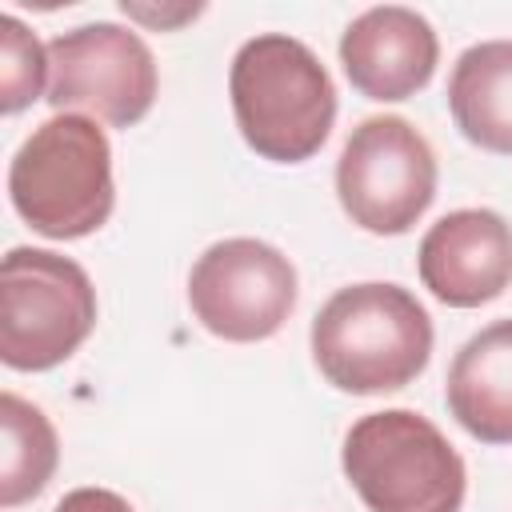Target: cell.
Listing matches in <instances>:
<instances>
[{
    "instance_id": "cell-1",
    "label": "cell",
    "mask_w": 512,
    "mask_h": 512,
    "mask_svg": "<svg viewBox=\"0 0 512 512\" xmlns=\"http://www.w3.org/2000/svg\"><path fill=\"white\" fill-rule=\"evenodd\" d=\"M312 360L320 376L352 396L412 384L432 356V316L400 284L364 280L332 292L312 320Z\"/></svg>"
},
{
    "instance_id": "cell-2",
    "label": "cell",
    "mask_w": 512,
    "mask_h": 512,
    "mask_svg": "<svg viewBox=\"0 0 512 512\" xmlns=\"http://www.w3.org/2000/svg\"><path fill=\"white\" fill-rule=\"evenodd\" d=\"M232 116L244 144L272 164L312 160L336 124V88L320 56L284 32L240 44L228 68Z\"/></svg>"
},
{
    "instance_id": "cell-3",
    "label": "cell",
    "mask_w": 512,
    "mask_h": 512,
    "mask_svg": "<svg viewBox=\"0 0 512 512\" xmlns=\"http://www.w3.org/2000/svg\"><path fill=\"white\" fill-rule=\"evenodd\" d=\"M8 200L48 240H80L104 228L116 204L104 128L76 112L48 116L8 164Z\"/></svg>"
},
{
    "instance_id": "cell-4",
    "label": "cell",
    "mask_w": 512,
    "mask_h": 512,
    "mask_svg": "<svg viewBox=\"0 0 512 512\" xmlns=\"http://www.w3.org/2000/svg\"><path fill=\"white\" fill-rule=\"evenodd\" d=\"M368 512H460L468 472L448 436L412 408L360 416L340 452Z\"/></svg>"
},
{
    "instance_id": "cell-5",
    "label": "cell",
    "mask_w": 512,
    "mask_h": 512,
    "mask_svg": "<svg viewBox=\"0 0 512 512\" xmlns=\"http://www.w3.org/2000/svg\"><path fill=\"white\" fill-rule=\"evenodd\" d=\"M96 328L88 272L48 248H12L0 264V360L16 372L64 364Z\"/></svg>"
},
{
    "instance_id": "cell-6",
    "label": "cell",
    "mask_w": 512,
    "mask_h": 512,
    "mask_svg": "<svg viewBox=\"0 0 512 512\" xmlns=\"http://www.w3.org/2000/svg\"><path fill=\"white\" fill-rule=\"evenodd\" d=\"M336 196L356 228L400 236L436 200V152L404 116H368L344 140Z\"/></svg>"
},
{
    "instance_id": "cell-7",
    "label": "cell",
    "mask_w": 512,
    "mask_h": 512,
    "mask_svg": "<svg viewBox=\"0 0 512 512\" xmlns=\"http://www.w3.org/2000/svg\"><path fill=\"white\" fill-rule=\"evenodd\" d=\"M160 72L152 48L140 32L96 20L60 32L48 44V104L56 112H76L104 120L112 128L140 124L156 104Z\"/></svg>"
},
{
    "instance_id": "cell-8",
    "label": "cell",
    "mask_w": 512,
    "mask_h": 512,
    "mask_svg": "<svg viewBox=\"0 0 512 512\" xmlns=\"http://www.w3.org/2000/svg\"><path fill=\"white\" fill-rule=\"evenodd\" d=\"M296 292L292 260L256 236L216 240L188 272L192 316L232 344L276 336L296 308Z\"/></svg>"
},
{
    "instance_id": "cell-9",
    "label": "cell",
    "mask_w": 512,
    "mask_h": 512,
    "mask_svg": "<svg viewBox=\"0 0 512 512\" xmlns=\"http://www.w3.org/2000/svg\"><path fill=\"white\" fill-rule=\"evenodd\" d=\"M416 268L440 304L480 308L512 284V224L492 208H456L424 232Z\"/></svg>"
},
{
    "instance_id": "cell-10",
    "label": "cell",
    "mask_w": 512,
    "mask_h": 512,
    "mask_svg": "<svg viewBox=\"0 0 512 512\" xmlns=\"http://www.w3.org/2000/svg\"><path fill=\"white\" fill-rule=\"evenodd\" d=\"M440 60V40L432 24L404 4H380L360 12L340 36V64L348 84L368 100H408L416 96Z\"/></svg>"
},
{
    "instance_id": "cell-11",
    "label": "cell",
    "mask_w": 512,
    "mask_h": 512,
    "mask_svg": "<svg viewBox=\"0 0 512 512\" xmlns=\"http://www.w3.org/2000/svg\"><path fill=\"white\" fill-rule=\"evenodd\" d=\"M444 400L480 444H512V316L464 340L448 368Z\"/></svg>"
},
{
    "instance_id": "cell-12",
    "label": "cell",
    "mask_w": 512,
    "mask_h": 512,
    "mask_svg": "<svg viewBox=\"0 0 512 512\" xmlns=\"http://www.w3.org/2000/svg\"><path fill=\"white\" fill-rule=\"evenodd\" d=\"M448 112L464 140L512 156V40H480L456 56Z\"/></svg>"
},
{
    "instance_id": "cell-13",
    "label": "cell",
    "mask_w": 512,
    "mask_h": 512,
    "mask_svg": "<svg viewBox=\"0 0 512 512\" xmlns=\"http://www.w3.org/2000/svg\"><path fill=\"white\" fill-rule=\"evenodd\" d=\"M0 432V504L20 508L48 488L60 464V440L52 420L16 392H0Z\"/></svg>"
},
{
    "instance_id": "cell-14",
    "label": "cell",
    "mask_w": 512,
    "mask_h": 512,
    "mask_svg": "<svg viewBox=\"0 0 512 512\" xmlns=\"http://www.w3.org/2000/svg\"><path fill=\"white\" fill-rule=\"evenodd\" d=\"M48 96V48L12 12L0 16V112L16 116Z\"/></svg>"
},
{
    "instance_id": "cell-15",
    "label": "cell",
    "mask_w": 512,
    "mask_h": 512,
    "mask_svg": "<svg viewBox=\"0 0 512 512\" xmlns=\"http://www.w3.org/2000/svg\"><path fill=\"white\" fill-rule=\"evenodd\" d=\"M52 512H136V508L112 488H72L60 496Z\"/></svg>"
},
{
    "instance_id": "cell-16",
    "label": "cell",
    "mask_w": 512,
    "mask_h": 512,
    "mask_svg": "<svg viewBox=\"0 0 512 512\" xmlns=\"http://www.w3.org/2000/svg\"><path fill=\"white\" fill-rule=\"evenodd\" d=\"M120 8H124V16H128V20H140V24H148V28H180V24H188V20H196V16L204 12V4L148 8V4H132V0H124Z\"/></svg>"
}]
</instances>
